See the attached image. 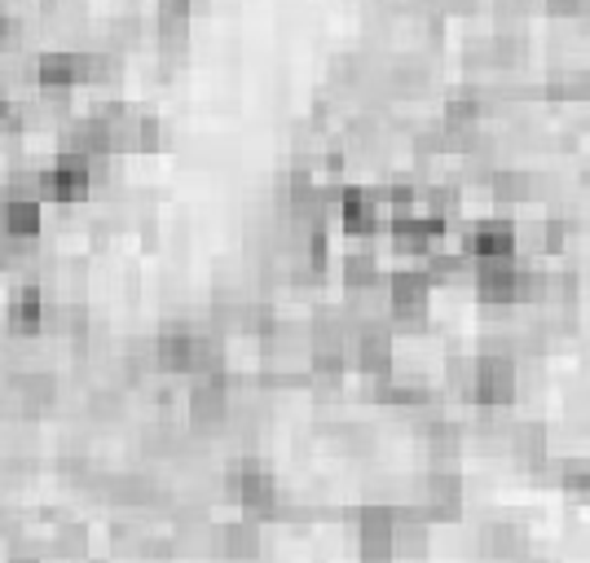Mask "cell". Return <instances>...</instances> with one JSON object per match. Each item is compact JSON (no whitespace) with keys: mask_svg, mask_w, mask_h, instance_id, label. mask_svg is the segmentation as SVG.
<instances>
[{"mask_svg":"<svg viewBox=\"0 0 590 563\" xmlns=\"http://www.w3.org/2000/svg\"><path fill=\"white\" fill-rule=\"evenodd\" d=\"M159 4H186V9H190V4H194V0H159Z\"/></svg>","mask_w":590,"mask_h":563,"instance_id":"cell-40","label":"cell"},{"mask_svg":"<svg viewBox=\"0 0 590 563\" xmlns=\"http://www.w3.org/2000/svg\"><path fill=\"white\" fill-rule=\"evenodd\" d=\"M520 392V361L502 352H480L472 361V401L480 414H507Z\"/></svg>","mask_w":590,"mask_h":563,"instance_id":"cell-2","label":"cell"},{"mask_svg":"<svg viewBox=\"0 0 590 563\" xmlns=\"http://www.w3.org/2000/svg\"><path fill=\"white\" fill-rule=\"evenodd\" d=\"M62 154H76V159H84V163H107V159H116L111 123H107L102 114H89V119L67 123V132H62Z\"/></svg>","mask_w":590,"mask_h":563,"instance_id":"cell-13","label":"cell"},{"mask_svg":"<svg viewBox=\"0 0 590 563\" xmlns=\"http://www.w3.org/2000/svg\"><path fill=\"white\" fill-rule=\"evenodd\" d=\"M93 489H98L102 502H111V506H119V511H146V506H154V502L163 497V489H159L150 475H141V471L102 475Z\"/></svg>","mask_w":590,"mask_h":563,"instance_id":"cell-16","label":"cell"},{"mask_svg":"<svg viewBox=\"0 0 590 563\" xmlns=\"http://www.w3.org/2000/svg\"><path fill=\"white\" fill-rule=\"evenodd\" d=\"M349 365L361 370L366 379H374V383H383V379H392V331H388V322H361L357 326L353 343H349Z\"/></svg>","mask_w":590,"mask_h":563,"instance_id":"cell-9","label":"cell"},{"mask_svg":"<svg viewBox=\"0 0 590 563\" xmlns=\"http://www.w3.org/2000/svg\"><path fill=\"white\" fill-rule=\"evenodd\" d=\"M44 313H49L44 291H40L36 282H27V286H18V291L9 295V304H4V326H9V335L13 339H36V335H44Z\"/></svg>","mask_w":590,"mask_h":563,"instance_id":"cell-18","label":"cell"},{"mask_svg":"<svg viewBox=\"0 0 590 563\" xmlns=\"http://www.w3.org/2000/svg\"><path fill=\"white\" fill-rule=\"evenodd\" d=\"M419 511L428 524H454L463 511V475L454 466H432L419 480Z\"/></svg>","mask_w":590,"mask_h":563,"instance_id":"cell-7","label":"cell"},{"mask_svg":"<svg viewBox=\"0 0 590 563\" xmlns=\"http://www.w3.org/2000/svg\"><path fill=\"white\" fill-rule=\"evenodd\" d=\"M383 291H388V318L397 326H419L428 318V304H432L437 282L428 278V269H397Z\"/></svg>","mask_w":590,"mask_h":563,"instance_id":"cell-3","label":"cell"},{"mask_svg":"<svg viewBox=\"0 0 590 563\" xmlns=\"http://www.w3.org/2000/svg\"><path fill=\"white\" fill-rule=\"evenodd\" d=\"M493 13H498V31L502 36H524V22H529V4L524 0H502V4H493Z\"/></svg>","mask_w":590,"mask_h":563,"instance_id":"cell-32","label":"cell"},{"mask_svg":"<svg viewBox=\"0 0 590 563\" xmlns=\"http://www.w3.org/2000/svg\"><path fill=\"white\" fill-rule=\"evenodd\" d=\"M542 102H560V107H573V102H590V71L573 67V71H560L542 84Z\"/></svg>","mask_w":590,"mask_h":563,"instance_id":"cell-25","label":"cell"},{"mask_svg":"<svg viewBox=\"0 0 590 563\" xmlns=\"http://www.w3.org/2000/svg\"><path fill=\"white\" fill-rule=\"evenodd\" d=\"M44 229V208L31 199H4L0 203V233L18 238V242H36Z\"/></svg>","mask_w":590,"mask_h":563,"instance_id":"cell-22","label":"cell"},{"mask_svg":"<svg viewBox=\"0 0 590 563\" xmlns=\"http://www.w3.org/2000/svg\"><path fill=\"white\" fill-rule=\"evenodd\" d=\"M379 286H388V278H383V269H379V260L366 251H353L349 260H344V291L349 295H374Z\"/></svg>","mask_w":590,"mask_h":563,"instance_id":"cell-24","label":"cell"},{"mask_svg":"<svg viewBox=\"0 0 590 563\" xmlns=\"http://www.w3.org/2000/svg\"><path fill=\"white\" fill-rule=\"evenodd\" d=\"M484 181H489V194H493L502 208L538 199V177H533V172H524V168H493Z\"/></svg>","mask_w":590,"mask_h":563,"instance_id":"cell-23","label":"cell"},{"mask_svg":"<svg viewBox=\"0 0 590 563\" xmlns=\"http://www.w3.org/2000/svg\"><path fill=\"white\" fill-rule=\"evenodd\" d=\"M520 251V229L511 221H480L463 233V255L472 264H493V260H516Z\"/></svg>","mask_w":590,"mask_h":563,"instance_id":"cell-11","label":"cell"},{"mask_svg":"<svg viewBox=\"0 0 590 563\" xmlns=\"http://www.w3.org/2000/svg\"><path fill=\"white\" fill-rule=\"evenodd\" d=\"M476 546H480V555H484V560H493V563H520L524 560V533H520L516 524H507V520H489V524L480 529Z\"/></svg>","mask_w":590,"mask_h":563,"instance_id":"cell-19","label":"cell"},{"mask_svg":"<svg viewBox=\"0 0 590 563\" xmlns=\"http://www.w3.org/2000/svg\"><path fill=\"white\" fill-rule=\"evenodd\" d=\"M9 563H44L40 555H9Z\"/></svg>","mask_w":590,"mask_h":563,"instance_id":"cell-39","label":"cell"},{"mask_svg":"<svg viewBox=\"0 0 590 563\" xmlns=\"http://www.w3.org/2000/svg\"><path fill=\"white\" fill-rule=\"evenodd\" d=\"M93 194V163L76 159V154H58L53 168L40 172V199L58 203V208H76Z\"/></svg>","mask_w":590,"mask_h":563,"instance_id":"cell-4","label":"cell"},{"mask_svg":"<svg viewBox=\"0 0 590 563\" xmlns=\"http://www.w3.org/2000/svg\"><path fill=\"white\" fill-rule=\"evenodd\" d=\"M4 392L13 396V405L22 410V414H49L53 410V401H58V379L49 374V370H9V379H4Z\"/></svg>","mask_w":590,"mask_h":563,"instance_id":"cell-17","label":"cell"},{"mask_svg":"<svg viewBox=\"0 0 590 563\" xmlns=\"http://www.w3.org/2000/svg\"><path fill=\"white\" fill-rule=\"evenodd\" d=\"M388 89L392 93H423L428 89V67L423 62H397L392 76H388Z\"/></svg>","mask_w":590,"mask_h":563,"instance_id":"cell-30","label":"cell"},{"mask_svg":"<svg viewBox=\"0 0 590 563\" xmlns=\"http://www.w3.org/2000/svg\"><path fill=\"white\" fill-rule=\"evenodd\" d=\"M432 546V524L419 506H397V560H423Z\"/></svg>","mask_w":590,"mask_h":563,"instance_id":"cell-21","label":"cell"},{"mask_svg":"<svg viewBox=\"0 0 590 563\" xmlns=\"http://www.w3.org/2000/svg\"><path fill=\"white\" fill-rule=\"evenodd\" d=\"M80 84H93V58L76 49H53L36 58V89L40 93H71Z\"/></svg>","mask_w":590,"mask_h":563,"instance_id":"cell-8","label":"cell"},{"mask_svg":"<svg viewBox=\"0 0 590 563\" xmlns=\"http://www.w3.org/2000/svg\"><path fill=\"white\" fill-rule=\"evenodd\" d=\"M336 208H340V225L349 238H374L383 229V194L379 190L344 185L336 194Z\"/></svg>","mask_w":590,"mask_h":563,"instance_id":"cell-12","label":"cell"},{"mask_svg":"<svg viewBox=\"0 0 590 563\" xmlns=\"http://www.w3.org/2000/svg\"><path fill=\"white\" fill-rule=\"evenodd\" d=\"M226 497L242 506V520L260 524V520H278L282 515V497H278V475L269 462L260 458H242L226 471Z\"/></svg>","mask_w":590,"mask_h":563,"instance_id":"cell-1","label":"cell"},{"mask_svg":"<svg viewBox=\"0 0 590 563\" xmlns=\"http://www.w3.org/2000/svg\"><path fill=\"white\" fill-rule=\"evenodd\" d=\"M357 546L361 563H392L397 560V506L370 502L357 511Z\"/></svg>","mask_w":590,"mask_h":563,"instance_id":"cell-6","label":"cell"},{"mask_svg":"<svg viewBox=\"0 0 590 563\" xmlns=\"http://www.w3.org/2000/svg\"><path fill=\"white\" fill-rule=\"evenodd\" d=\"M13 27H18V22H13V13H9V9L0 4V44H4L9 36H13Z\"/></svg>","mask_w":590,"mask_h":563,"instance_id":"cell-38","label":"cell"},{"mask_svg":"<svg viewBox=\"0 0 590 563\" xmlns=\"http://www.w3.org/2000/svg\"><path fill=\"white\" fill-rule=\"evenodd\" d=\"M556 484L569 497H590V458H564V462H556Z\"/></svg>","mask_w":590,"mask_h":563,"instance_id":"cell-29","label":"cell"},{"mask_svg":"<svg viewBox=\"0 0 590 563\" xmlns=\"http://www.w3.org/2000/svg\"><path fill=\"white\" fill-rule=\"evenodd\" d=\"M542 9L551 18H582V22H590V0H542Z\"/></svg>","mask_w":590,"mask_h":563,"instance_id":"cell-37","label":"cell"},{"mask_svg":"<svg viewBox=\"0 0 590 563\" xmlns=\"http://www.w3.org/2000/svg\"><path fill=\"white\" fill-rule=\"evenodd\" d=\"M238 335L251 339H273L278 335V313L269 300H242V313H238Z\"/></svg>","mask_w":590,"mask_h":563,"instance_id":"cell-27","label":"cell"},{"mask_svg":"<svg viewBox=\"0 0 590 563\" xmlns=\"http://www.w3.org/2000/svg\"><path fill=\"white\" fill-rule=\"evenodd\" d=\"M58 471H62V480H67V484H98V480H102V475L93 471V462H89V458H62V462H58Z\"/></svg>","mask_w":590,"mask_h":563,"instance_id":"cell-35","label":"cell"},{"mask_svg":"<svg viewBox=\"0 0 590 563\" xmlns=\"http://www.w3.org/2000/svg\"><path fill=\"white\" fill-rule=\"evenodd\" d=\"M472 273H476V264L463 255V251H450V255H432L428 260V278L437 282V286H459V282H472Z\"/></svg>","mask_w":590,"mask_h":563,"instance_id":"cell-28","label":"cell"},{"mask_svg":"<svg viewBox=\"0 0 590 563\" xmlns=\"http://www.w3.org/2000/svg\"><path fill=\"white\" fill-rule=\"evenodd\" d=\"M154 44H159L163 58H181L190 49V9L186 4H159Z\"/></svg>","mask_w":590,"mask_h":563,"instance_id":"cell-20","label":"cell"},{"mask_svg":"<svg viewBox=\"0 0 590 563\" xmlns=\"http://www.w3.org/2000/svg\"><path fill=\"white\" fill-rule=\"evenodd\" d=\"M472 286L480 304L489 309H511L520 304V260H493V264H476Z\"/></svg>","mask_w":590,"mask_h":563,"instance_id":"cell-15","label":"cell"},{"mask_svg":"<svg viewBox=\"0 0 590 563\" xmlns=\"http://www.w3.org/2000/svg\"><path fill=\"white\" fill-rule=\"evenodd\" d=\"M208 555L226 563H256L264 555V537L251 520H230L208 529Z\"/></svg>","mask_w":590,"mask_h":563,"instance_id":"cell-10","label":"cell"},{"mask_svg":"<svg viewBox=\"0 0 590 563\" xmlns=\"http://www.w3.org/2000/svg\"><path fill=\"white\" fill-rule=\"evenodd\" d=\"M186 410H190V423L199 432H221L234 414V401H230V374H203V379H190V396H186Z\"/></svg>","mask_w":590,"mask_h":563,"instance_id":"cell-5","label":"cell"},{"mask_svg":"<svg viewBox=\"0 0 590 563\" xmlns=\"http://www.w3.org/2000/svg\"><path fill=\"white\" fill-rule=\"evenodd\" d=\"M331 436L340 441V450L344 453H370L374 450V432L370 428H357V423H344V428H331Z\"/></svg>","mask_w":590,"mask_h":563,"instance_id":"cell-33","label":"cell"},{"mask_svg":"<svg viewBox=\"0 0 590 563\" xmlns=\"http://www.w3.org/2000/svg\"><path fill=\"white\" fill-rule=\"evenodd\" d=\"M84 546H89V533H84L80 524H62V529L53 533V542H49V555L76 560V555H84Z\"/></svg>","mask_w":590,"mask_h":563,"instance_id":"cell-31","label":"cell"},{"mask_svg":"<svg viewBox=\"0 0 590 563\" xmlns=\"http://www.w3.org/2000/svg\"><path fill=\"white\" fill-rule=\"evenodd\" d=\"M163 145V123L154 114H141L137 119V154H154Z\"/></svg>","mask_w":590,"mask_h":563,"instance_id":"cell-34","label":"cell"},{"mask_svg":"<svg viewBox=\"0 0 590 563\" xmlns=\"http://www.w3.org/2000/svg\"><path fill=\"white\" fill-rule=\"evenodd\" d=\"M446 238V225L414 212V217H392V251L406 260H432Z\"/></svg>","mask_w":590,"mask_h":563,"instance_id":"cell-14","label":"cell"},{"mask_svg":"<svg viewBox=\"0 0 590 563\" xmlns=\"http://www.w3.org/2000/svg\"><path fill=\"white\" fill-rule=\"evenodd\" d=\"M423 450L432 458V466H454V458H459V428H450V423H423Z\"/></svg>","mask_w":590,"mask_h":563,"instance_id":"cell-26","label":"cell"},{"mask_svg":"<svg viewBox=\"0 0 590 563\" xmlns=\"http://www.w3.org/2000/svg\"><path fill=\"white\" fill-rule=\"evenodd\" d=\"M89 414H93L98 423H111V419L123 414V396H119V392H98L93 405H89Z\"/></svg>","mask_w":590,"mask_h":563,"instance_id":"cell-36","label":"cell"}]
</instances>
